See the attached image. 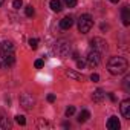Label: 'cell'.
<instances>
[{
	"label": "cell",
	"instance_id": "1",
	"mask_svg": "<svg viewBox=\"0 0 130 130\" xmlns=\"http://www.w3.org/2000/svg\"><path fill=\"white\" fill-rule=\"evenodd\" d=\"M107 69L112 75H122L128 69V61L124 57H112L107 61Z\"/></svg>",
	"mask_w": 130,
	"mask_h": 130
},
{
	"label": "cell",
	"instance_id": "2",
	"mask_svg": "<svg viewBox=\"0 0 130 130\" xmlns=\"http://www.w3.org/2000/svg\"><path fill=\"white\" fill-rule=\"evenodd\" d=\"M54 52L58 57H61V58L69 57V54H71V43L68 40H58L55 43V46H54Z\"/></svg>",
	"mask_w": 130,
	"mask_h": 130
},
{
	"label": "cell",
	"instance_id": "3",
	"mask_svg": "<svg viewBox=\"0 0 130 130\" xmlns=\"http://www.w3.org/2000/svg\"><path fill=\"white\" fill-rule=\"evenodd\" d=\"M93 26V19L89 15V14H83L80 19H78V31L81 34H87Z\"/></svg>",
	"mask_w": 130,
	"mask_h": 130
},
{
	"label": "cell",
	"instance_id": "4",
	"mask_svg": "<svg viewBox=\"0 0 130 130\" xmlns=\"http://www.w3.org/2000/svg\"><path fill=\"white\" fill-rule=\"evenodd\" d=\"M100 61H101V54L96 52V51H93V49L86 57V63H87L89 68H96L98 64H100Z\"/></svg>",
	"mask_w": 130,
	"mask_h": 130
},
{
	"label": "cell",
	"instance_id": "5",
	"mask_svg": "<svg viewBox=\"0 0 130 130\" xmlns=\"http://www.w3.org/2000/svg\"><path fill=\"white\" fill-rule=\"evenodd\" d=\"M90 46H92V49H93V51H96V52L103 54V52L107 49V41H106V40H103V38H100V37H93V38L90 40Z\"/></svg>",
	"mask_w": 130,
	"mask_h": 130
},
{
	"label": "cell",
	"instance_id": "6",
	"mask_svg": "<svg viewBox=\"0 0 130 130\" xmlns=\"http://www.w3.org/2000/svg\"><path fill=\"white\" fill-rule=\"evenodd\" d=\"M14 63H15L14 52H5V54H2V66L11 68V66H14Z\"/></svg>",
	"mask_w": 130,
	"mask_h": 130
},
{
	"label": "cell",
	"instance_id": "7",
	"mask_svg": "<svg viewBox=\"0 0 130 130\" xmlns=\"http://www.w3.org/2000/svg\"><path fill=\"white\" fill-rule=\"evenodd\" d=\"M20 103H22V106H23L25 109H32V107H34V98H32L29 93L22 95V96H20Z\"/></svg>",
	"mask_w": 130,
	"mask_h": 130
},
{
	"label": "cell",
	"instance_id": "8",
	"mask_svg": "<svg viewBox=\"0 0 130 130\" xmlns=\"http://www.w3.org/2000/svg\"><path fill=\"white\" fill-rule=\"evenodd\" d=\"M121 109V115L125 118V119H130V100H124L119 106Z\"/></svg>",
	"mask_w": 130,
	"mask_h": 130
},
{
	"label": "cell",
	"instance_id": "9",
	"mask_svg": "<svg viewBox=\"0 0 130 130\" xmlns=\"http://www.w3.org/2000/svg\"><path fill=\"white\" fill-rule=\"evenodd\" d=\"M119 127H121L119 119H118L116 116H110L109 121H107V128H109V130H119Z\"/></svg>",
	"mask_w": 130,
	"mask_h": 130
},
{
	"label": "cell",
	"instance_id": "10",
	"mask_svg": "<svg viewBox=\"0 0 130 130\" xmlns=\"http://www.w3.org/2000/svg\"><path fill=\"white\" fill-rule=\"evenodd\" d=\"M72 25H74V19L72 17H64L61 22H60V28L63 29V31H68V29H71L72 28Z\"/></svg>",
	"mask_w": 130,
	"mask_h": 130
},
{
	"label": "cell",
	"instance_id": "11",
	"mask_svg": "<svg viewBox=\"0 0 130 130\" xmlns=\"http://www.w3.org/2000/svg\"><path fill=\"white\" fill-rule=\"evenodd\" d=\"M5 52H14L12 41H2L0 43V54H5Z\"/></svg>",
	"mask_w": 130,
	"mask_h": 130
},
{
	"label": "cell",
	"instance_id": "12",
	"mask_svg": "<svg viewBox=\"0 0 130 130\" xmlns=\"http://www.w3.org/2000/svg\"><path fill=\"white\" fill-rule=\"evenodd\" d=\"M121 17H122V23L125 26H128L130 25V9H128V6H124L121 9Z\"/></svg>",
	"mask_w": 130,
	"mask_h": 130
},
{
	"label": "cell",
	"instance_id": "13",
	"mask_svg": "<svg viewBox=\"0 0 130 130\" xmlns=\"http://www.w3.org/2000/svg\"><path fill=\"white\" fill-rule=\"evenodd\" d=\"M104 96H106V93L103 92V89H96V90L93 92V95H92V100H93L95 103H101V101L104 100Z\"/></svg>",
	"mask_w": 130,
	"mask_h": 130
},
{
	"label": "cell",
	"instance_id": "14",
	"mask_svg": "<svg viewBox=\"0 0 130 130\" xmlns=\"http://www.w3.org/2000/svg\"><path fill=\"white\" fill-rule=\"evenodd\" d=\"M89 118H90V112L87 109H83L80 112V115H78V122H86Z\"/></svg>",
	"mask_w": 130,
	"mask_h": 130
},
{
	"label": "cell",
	"instance_id": "15",
	"mask_svg": "<svg viewBox=\"0 0 130 130\" xmlns=\"http://www.w3.org/2000/svg\"><path fill=\"white\" fill-rule=\"evenodd\" d=\"M49 6H51V9H52L54 12H60V11L63 9V8H61V2H60V0H51Z\"/></svg>",
	"mask_w": 130,
	"mask_h": 130
},
{
	"label": "cell",
	"instance_id": "16",
	"mask_svg": "<svg viewBox=\"0 0 130 130\" xmlns=\"http://www.w3.org/2000/svg\"><path fill=\"white\" fill-rule=\"evenodd\" d=\"M66 75H68L69 78L75 80V81H81V80H83V77H81L80 74H77L75 71H66Z\"/></svg>",
	"mask_w": 130,
	"mask_h": 130
},
{
	"label": "cell",
	"instance_id": "17",
	"mask_svg": "<svg viewBox=\"0 0 130 130\" xmlns=\"http://www.w3.org/2000/svg\"><path fill=\"white\" fill-rule=\"evenodd\" d=\"M6 128H9V121H8V118L0 116V130H6Z\"/></svg>",
	"mask_w": 130,
	"mask_h": 130
},
{
	"label": "cell",
	"instance_id": "18",
	"mask_svg": "<svg viewBox=\"0 0 130 130\" xmlns=\"http://www.w3.org/2000/svg\"><path fill=\"white\" fill-rule=\"evenodd\" d=\"M25 12H26V15H28V17H32V15L35 14V9L29 5V6H26V8H25Z\"/></svg>",
	"mask_w": 130,
	"mask_h": 130
},
{
	"label": "cell",
	"instance_id": "19",
	"mask_svg": "<svg viewBox=\"0 0 130 130\" xmlns=\"http://www.w3.org/2000/svg\"><path fill=\"white\" fill-rule=\"evenodd\" d=\"M15 122L20 124V125H25V124H26V119H25L23 115H17V116H15Z\"/></svg>",
	"mask_w": 130,
	"mask_h": 130
},
{
	"label": "cell",
	"instance_id": "20",
	"mask_svg": "<svg viewBox=\"0 0 130 130\" xmlns=\"http://www.w3.org/2000/svg\"><path fill=\"white\" fill-rule=\"evenodd\" d=\"M63 2H64V5H66L68 8H74V6L77 5L78 0H63Z\"/></svg>",
	"mask_w": 130,
	"mask_h": 130
},
{
	"label": "cell",
	"instance_id": "21",
	"mask_svg": "<svg viewBox=\"0 0 130 130\" xmlns=\"http://www.w3.org/2000/svg\"><path fill=\"white\" fill-rule=\"evenodd\" d=\"M28 43H29L31 49H37V47H38V40H37V38H31Z\"/></svg>",
	"mask_w": 130,
	"mask_h": 130
},
{
	"label": "cell",
	"instance_id": "22",
	"mask_svg": "<svg viewBox=\"0 0 130 130\" xmlns=\"http://www.w3.org/2000/svg\"><path fill=\"white\" fill-rule=\"evenodd\" d=\"M74 113H75V107H74V106H69V107L66 109V116L69 118V116H72Z\"/></svg>",
	"mask_w": 130,
	"mask_h": 130
},
{
	"label": "cell",
	"instance_id": "23",
	"mask_svg": "<svg viewBox=\"0 0 130 130\" xmlns=\"http://www.w3.org/2000/svg\"><path fill=\"white\" fill-rule=\"evenodd\" d=\"M12 6H14L15 9H20V8L23 6V2H22V0H14V2H12Z\"/></svg>",
	"mask_w": 130,
	"mask_h": 130
},
{
	"label": "cell",
	"instance_id": "24",
	"mask_svg": "<svg viewBox=\"0 0 130 130\" xmlns=\"http://www.w3.org/2000/svg\"><path fill=\"white\" fill-rule=\"evenodd\" d=\"M84 66H86V61H83V60H77V68L78 69H84Z\"/></svg>",
	"mask_w": 130,
	"mask_h": 130
},
{
	"label": "cell",
	"instance_id": "25",
	"mask_svg": "<svg viewBox=\"0 0 130 130\" xmlns=\"http://www.w3.org/2000/svg\"><path fill=\"white\" fill-rule=\"evenodd\" d=\"M43 60H35V63H34V66L37 68V69H40V68H43Z\"/></svg>",
	"mask_w": 130,
	"mask_h": 130
},
{
	"label": "cell",
	"instance_id": "26",
	"mask_svg": "<svg viewBox=\"0 0 130 130\" xmlns=\"http://www.w3.org/2000/svg\"><path fill=\"white\" fill-rule=\"evenodd\" d=\"M90 80H92L93 83H96V81L100 80V75H98V74H92V75H90Z\"/></svg>",
	"mask_w": 130,
	"mask_h": 130
},
{
	"label": "cell",
	"instance_id": "27",
	"mask_svg": "<svg viewBox=\"0 0 130 130\" xmlns=\"http://www.w3.org/2000/svg\"><path fill=\"white\" fill-rule=\"evenodd\" d=\"M128 81H130V77H128V75H127V77H125V78H124V87H125V89H127V90H128Z\"/></svg>",
	"mask_w": 130,
	"mask_h": 130
},
{
	"label": "cell",
	"instance_id": "28",
	"mask_svg": "<svg viewBox=\"0 0 130 130\" xmlns=\"http://www.w3.org/2000/svg\"><path fill=\"white\" fill-rule=\"evenodd\" d=\"M47 101H49V103H54V101H55V95H54V93H49V95H47Z\"/></svg>",
	"mask_w": 130,
	"mask_h": 130
},
{
	"label": "cell",
	"instance_id": "29",
	"mask_svg": "<svg viewBox=\"0 0 130 130\" xmlns=\"http://www.w3.org/2000/svg\"><path fill=\"white\" fill-rule=\"evenodd\" d=\"M109 98H110V101H113V103L116 101V96H115L113 93H109Z\"/></svg>",
	"mask_w": 130,
	"mask_h": 130
},
{
	"label": "cell",
	"instance_id": "30",
	"mask_svg": "<svg viewBox=\"0 0 130 130\" xmlns=\"http://www.w3.org/2000/svg\"><path fill=\"white\" fill-rule=\"evenodd\" d=\"M72 58H74V60H78V54H77V52H74V54H72Z\"/></svg>",
	"mask_w": 130,
	"mask_h": 130
},
{
	"label": "cell",
	"instance_id": "31",
	"mask_svg": "<svg viewBox=\"0 0 130 130\" xmlns=\"http://www.w3.org/2000/svg\"><path fill=\"white\" fill-rule=\"evenodd\" d=\"M110 2H112V3H118V2H119V0H110Z\"/></svg>",
	"mask_w": 130,
	"mask_h": 130
},
{
	"label": "cell",
	"instance_id": "32",
	"mask_svg": "<svg viewBox=\"0 0 130 130\" xmlns=\"http://www.w3.org/2000/svg\"><path fill=\"white\" fill-rule=\"evenodd\" d=\"M3 3H5V0H0V6H2Z\"/></svg>",
	"mask_w": 130,
	"mask_h": 130
},
{
	"label": "cell",
	"instance_id": "33",
	"mask_svg": "<svg viewBox=\"0 0 130 130\" xmlns=\"http://www.w3.org/2000/svg\"><path fill=\"white\" fill-rule=\"evenodd\" d=\"M0 68H2V60H0Z\"/></svg>",
	"mask_w": 130,
	"mask_h": 130
}]
</instances>
